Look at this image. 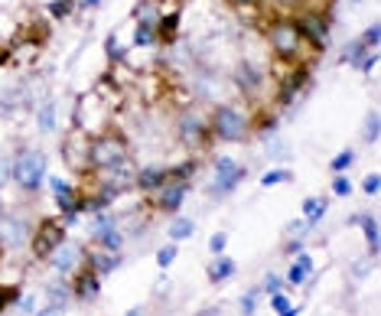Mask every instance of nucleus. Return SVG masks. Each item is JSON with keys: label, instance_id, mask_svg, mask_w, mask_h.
<instances>
[{"label": "nucleus", "instance_id": "nucleus-1", "mask_svg": "<svg viewBox=\"0 0 381 316\" xmlns=\"http://www.w3.org/2000/svg\"><path fill=\"white\" fill-rule=\"evenodd\" d=\"M130 160V150H127V140L121 134H95L88 140V170L101 173V170H111L118 163Z\"/></svg>", "mask_w": 381, "mask_h": 316}, {"label": "nucleus", "instance_id": "nucleus-2", "mask_svg": "<svg viewBox=\"0 0 381 316\" xmlns=\"http://www.w3.org/2000/svg\"><path fill=\"white\" fill-rule=\"evenodd\" d=\"M209 131L219 140H229V144H238V140L248 137V115L235 105H219L209 117Z\"/></svg>", "mask_w": 381, "mask_h": 316}, {"label": "nucleus", "instance_id": "nucleus-3", "mask_svg": "<svg viewBox=\"0 0 381 316\" xmlns=\"http://www.w3.org/2000/svg\"><path fill=\"white\" fill-rule=\"evenodd\" d=\"M267 43H271V49L281 59H300L306 46L303 33H300V26L293 20H274V23L267 26Z\"/></svg>", "mask_w": 381, "mask_h": 316}, {"label": "nucleus", "instance_id": "nucleus-4", "mask_svg": "<svg viewBox=\"0 0 381 316\" xmlns=\"http://www.w3.org/2000/svg\"><path fill=\"white\" fill-rule=\"evenodd\" d=\"M14 179L24 193H36L46 179V157L39 150H24L20 157H14Z\"/></svg>", "mask_w": 381, "mask_h": 316}, {"label": "nucleus", "instance_id": "nucleus-5", "mask_svg": "<svg viewBox=\"0 0 381 316\" xmlns=\"http://www.w3.org/2000/svg\"><path fill=\"white\" fill-rule=\"evenodd\" d=\"M66 241V228H62V222H56V218H46V222H39L36 231L30 235V245H33V255L39 258V261H46L49 255H53L56 248Z\"/></svg>", "mask_w": 381, "mask_h": 316}, {"label": "nucleus", "instance_id": "nucleus-6", "mask_svg": "<svg viewBox=\"0 0 381 316\" xmlns=\"http://www.w3.org/2000/svg\"><path fill=\"white\" fill-rule=\"evenodd\" d=\"M206 131H209V121L202 117L199 108H186L183 115H179V121H176V134H179V140H183L186 147H199L206 140Z\"/></svg>", "mask_w": 381, "mask_h": 316}, {"label": "nucleus", "instance_id": "nucleus-7", "mask_svg": "<svg viewBox=\"0 0 381 316\" xmlns=\"http://www.w3.org/2000/svg\"><path fill=\"white\" fill-rule=\"evenodd\" d=\"M33 231L26 228V222L14 212H0V248H7V251H16V248H24L30 241Z\"/></svg>", "mask_w": 381, "mask_h": 316}, {"label": "nucleus", "instance_id": "nucleus-8", "mask_svg": "<svg viewBox=\"0 0 381 316\" xmlns=\"http://www.w3.org/2000/svg\"><path fill=\"white\" fill-rule=\"evenodd\" d=\"M244 179V167H238V160L231 157H219L215 160V179H212V196L231 193L238 183Z\"/></svg>", "mask_w": 381, "mask_h": 316}, {"label": "nucleus", "instance_id": "nucleus-9", "mask_svg": "<svg viewBox=\"0 0 381 316\" xmlns=\"http://www.w3.org/2000/svg\"><path fill=\"white\" fill-rule=\"evenodd\" d=\"M186 196H189V183H186V179H167V183L157 189V209H160V212H179Z\"/></svg>", "mask_w": 381, "mask_h": 316}, {"label": "nucleus", "instance_id": "nucleus-10", "mask_svg": "<svg viewBox=\"0 0 381 316\" xmlns=\"http://www.w3.org/2000/svg\"><path fill=\"white\" fill-rule=\"evenodd\" d=\"M85 268L95 270L98 278H105V274H115V270L121 268V251H108V248L95 245L92 251H85Z\"/></svg>", "mask_w": 381, "mask_h": 316}, {"label": "nucleus", "instance_id": "nucleus-11", "mask_svg": "<svg viewBox=\"0 0 381 316\" xmlns=\"http://www.w3.org/2000/svg\"><path fill=\"white\" fill-rule=\"evenodd\" d=\"M46 261H49V268H53V270H59V274H69L72 268H78V264L85 261V251L78 245H72V241H62V245L56 248Z\"/></svg>", "mask_w": 381, "mask_h": 316}, {"label": "nucleus", "instance_id": "nucleus-12", "mask_svg": "<svg viewBox=\"0 0 381 316\" xmlns=\"http://www.w3.org/2000/svg\"><path fill=\"white\" fill-rule=\"evenodd\" d=\"M297 26H300V33H303L306 43H313L316 49H323L329 43V20L323 14H306Z\"/></svg>", "mask_w": 381, "mask_h": 316}, {"label": "nucleus", "instance_id": "nucleus-13", "mask_svg": "<svg viewBox=\"0 0 381 316\" xmlns=\"http://www.w3.org/2000/svg\"><path fill=\"white\" fill-rule=\"evenodd\" d=\"M69 290H72V297H75V300L88 303V300H95V297L101 293V278L95 274V270L82 268L75 278H72V287H69Z\"/></svg>", "mask_w": 381, "mask_h": 316}, {"label": "nucleus", "instance_id": "nucleus-14", "mask_svg": "<svg viewBox=\"0 0 381 316\" xmlns=\"http://www.w3.org/2000/svg\"><path fill=\"white\" fill-rule=\"evenodd\" d=\"M235 82H238V88H241L248 98H258L261 88H264V75H261V69L254 65V62H248V59L235 69Z\"/></svg>", "mask_w": 381, "mask_h": 316}, {"label": "nucleus", "instance_id": "nucleus-15", "mask_svg": "<svg viewBox=\"0 0 381 316\" xmlns=\"http://www.w3.org/2000/svg\"><path fill=\"white\" fill-rule=\"evenodd\" d=\"M88 134H82L75 127V131H72V137L66 140V163H75V167H88Z\"/></svg>", "mask_w": 381, "mask_h": 316}, {"label": "nucleus", "instance_id": "nucleus-16", "mask_svg": "<svg viewBox=\"0 0 381 316\" xmlns=\"http://www.w3.org/2000/svg\"><path fill=\"white\" fill-rule=\"evenodd\" d=\"M169 177V170H163V167H147V170H137L134 173V186H137L140 193H157Z\"/></svg>", "mask_w": 381, "mask_h": 316}, {"label": "nucleus", "instance_id": "nucleus-17", "mask_svg": "<svg viewBox=\"0 0 381 316\" xmlns=\"http://www.w3.org/2000/svg\"><path fill=\"white\" fill-rule=\"evenodd\" d=\"M49 193L56 196V206H59L62 212H69V209H75V206H78V199H75V186H72L69 179L53 177V179H49Z\"/></svg>", "mask_w": 381, "mask_h": 316}, {"label": "nucleus", "instance_id": "nucleus-18", "mask_svg": "<svg viewBox=\"0 0 381 316\" xmlns=\"http://www.w3.org/2000/svg\"><path fill=\"white\" fill-rule=\"evenodd\" d=\"M310 278H313V258L306 255V251H300V255L293 258V264L287 268V278H283V280H287V284H293V287H303Z\"/></svg>", "mask_w": 381, "mask_h": 316}, {"label": "nucleus", "instance_id": "nucleus-19", "mask_svg": "<svg viewBox=\"0 0 381 316\" xmlns=\"http://www.w3.org/2000/svg\"><path fill=\"white\" fill-rule=\"evenodd\" d=\"M235 261L231 258H225V255H219L212 264H209V280L212 284H221V280H229V278H235Z\"/></svg>", "mask_w": 381, "mask_h": 316}, {"label": "nucleus", "instance_id": "nucleus-20", "mask_svg": "<svg viewBox=\"0 0 381 316\" xmlns=\"http://www.w3.org/2000/svg\"><path fill=\"white\" fill-rule=\"evenodd\" d=\"M326 206H329L326 199H303V225H306V231H310L313 225L323 222V216H326Z\"/></svg>", "mask_w": 381, "mask_h": 316}, {"label": "nucleus", "instance_id": "nucleus-21", "mask_svg": "<svg viewBox=\"0 0 381 316\" xmlns=\"http://www.w3.org/2000/svg\"><path fill=\"white\" fill-rule=\"evenodd\" d=\"M36 124L43 134H56V124H59V117H56V101H43V105H39Z\"/></svg>", "mask_w": 381, "mask_h": 316}, {"label": "nucleus", "instance_id": "nucleus-22", "mask_svg": "<svg viewBox=\"0 0 381 316\" xmlns=\"http://www.w3.org/2000/svg\"><path fill=\"white\" fill-rule=\"evenodd\" d=\"M358 225H362V231H365L368 251H372V255H378V218H375L372 212H365V216H358Z\"/></svg>", "mask_w": 381, "mask_h": 316}, {"label": "nucleus", "instance_id": "nucleus-23", "mask_svg": "<svg viewBox=\"0 0 381 316\" xmlns=\"http://www.w3.org/2000/svg\"><path fill=\"white\" fill-rule=\"evenodd\" d=\"M192 231H196V222H192V218L176 216L173 225H169V238H173V241H186V238H192Z\"/></svg>", "mask_w": 381, "mask_h": 316}, {"label": "nucleus", "instance_id": "nucleus-24", "mask_svg": "<svg viewBox=\"0 0 381 316\" xmlns=\"http://www.w3.org/2000/svg\"><path fill=\"white\" fill-rule=\"evenodd\" d=\"M134 16H137V23H144V26L160 23V10H157V4H150V0H144V4L134 10Z\"/></svg>", "mask_w": 381, "mask_h": 316}, {"label": "nucleus", "instance_id": "nucleus-25", "mask_svg": "<svg viewBox=\"0 0 381 316\" xmlns=\"http://www.w3.org/2000/svg\"><path fill=\"white\" fill-rule=\"evenodd\" d=\"M157 26H144V23H137V30H134V46H140V49H147V46H157Z\"/></svg>", "mask_w": 381, "mask_h": 316}, {"label": "nucleus", "instance_id": "nucleus-26", "mask_svg": "<svg viewBox=\"0 0 381 316\" xmlns=\"http://www.w3.org/2000/svg\"><path fill=\"white\" fill-rule=\"evenodd\" d=\"M365 46H362V39H355V43H349V46H345V53H343V62H349V65H362V59H365Z\"/></svg>", "mask_w": 381, "mask_h": 316}, {"label": "nucleus", "instance_id": "nucleus-27", "mask_svg": "<svg viewBox=\"0 0 381 316\" xmlns=\"http://www.w3.org/2000/svg\"><path fill=\"white\" fill-rule=\"evenodd\" d=\"M261 297H264V290H261V287H251V290L244 293V297H241V316H254Z\"/></svg>", "mask_w": 381, "mask_h": 316}, {"label": "nucleus", "instance_id": "nucleus-28", "mask_svg": "<svg viewBox=\"0 0 381 316\" xmlns=\"http://www.w3.org/2000/svg\"><path fill=\"white\" fill-rule=\"evenodd\" d=\"M69 287H62V284H53V287H49V290H46V303H49V307H62V310H66V300H69Z\"/></svg>", "mask_w": 381, "mask_h": 316}, {"label": "nucleus", "instance_id": "nucleus-29", "mask_svg": "<svg viewBox=\"0 0 381 316\" xmlns=\"http://www.w3.org/2000/svg\"><path fill=\"white\" fill-rule=\"evenodd\" d=\"M290 179H293V173H290V170H281V167H277V170H267L264 177H261V186H264V189H271V186L290 183Z\"/></svg>", "mask_w": 381, "mask_h": 316}, {"label": "nucleus", "instance_id": "nucleus-30", "mask_svg": "<svg viewBox=\"0 0 381 316\" xmlns=\"http://www.w3.org/2000/svg\"><path fill=\"white\" fill-rule=\"evenodd\" d=\"M352 163H355V154H352V150H339V154L333 157V173H345Z\"/></svg>", "mask_w": 381, "mask_h": 316}, {"label": "nucleus", "instance_id": "nucleus-31", "mask_svg": "<svg viewBox=\"0 0 381 316\" xmlns=\"http://www.w3.org/2000/svg\"><path fill=\"white\" fill-rule=\"evenodd\" d=\"M378 134H381L378 111H368V117H365V140H368V144H375V140H378Z\"/></svg>", "mask_w": 381, "mask_h": 316}, {"label": "nucleus", "instance_id": "nucleus-32", "mask_svg": "<svg viewBox=\"0 0 381 316\" xmlns=\"http://www.w3.org/2000/svg\"><path fill=\"white\" fill-rule=\"evenodd\" d=\"M333 193L339 196V199L352 196V183H349V177H345V173H335V177H333Z\"/></svg>", "mask_w": 381, "mask_h": 316}, {"label": "nucleus", "instance_id": "nucleus-33", "mask_svg": "<svg viewBox=\"0 0 381 316\" xmlns=\"http://www.w3.org/2000/svg\"><path fill=\"white\" fill-rule=\"evenodd\" d=\"M378 43H381V26L372 23L365 30V36H362V46H365V49H378Z\"/></svg>", "mask_w": 381, "mask_h": 316}, {"label": "nucleus", "instance_id": "nucleus-34", "mask_svg": "<svg viewBox=\"0 0 381 316\" xmlns=\"http://www.w3.org/2000/svg\"><path fill=\"white\" fill-rule=\"evenodd\" d=\"M173 261H176V241L173 245H163L160 251H157V264H160V268H169Z\"/></svg>", "mask_w": 381, "mask_h": 316}, {"label": "nucleus", "instance_id": "nucleus-35", "mask_svg": "<svg viewBox=\"0 0 381 316\" xmlns=\"http://www.w3.org/2000/svg\"><path fill=\"white\" fill-rule=\"evenodd\" d=\"M16 300H20V290H16V287H0V313Z\"/></svg>", "mask_w": 381, "mask_h": 316}, {"label": "nucleus", "instance_id": "nucleus-36", "mask_svg": "<svg viewBox=\"0 0 381 316\" xmlns=\"http://www.w3.org/2000/svg\"><path fill=\"white\" fill-rule=\"evenodd\" d=\"M261 290H264L267 297H271V293H281V290H283V278H281V274H267V278H264V287H261Z\"/></svg>", "mask_w": 381, "mask_h": 316}, {"label": "nucleus", "instance_id": "nucleus-37", "mask_svg": "<svg viewBox=\"0 0 381 316\" xmlns=\"http://www.w3.org/2000/svg\"><path fill=\"white\" fill-rule=\"evenodd\" d=\"M14 179V160L10 157H0V189Z\"/></svg>", "mask_w": 381, "mask_h": 316}, {"label": "nucleus", "instance_id": "nucleus-38", "mask_svg": "<svg viewBox=\"0 0 381 316\" xmlns=\"http://www.w3.org/2000/svg\"><path fill=\"white\" fill-rule=\"evenodd\" d=\"M378 186H381V179H378V173H368L365 179H362V193H368V196H375L378 193Z\"/></svg>", "mask_w": 381, "mask_h": 316}, {"label": "nucleus", "instance_id": "nucleus-39", "mask_svg": "<svg viewBox=\"0 0 381 316\" xmlns=\"http://www.w3.org/2000/svg\"><path fill=\"white\" fill-rule=\"evenodd\" d=\"M105 49H108V56H111V59H124V56H127V53H124L121 46H118V36H115V33H111V36H108Z\"/></svg>", "mask_w": 381, "mask_h": 316}, {"label": "nucleus", "instance_id": "nucleus-40", "mask_svg": "<svg viewBox=\"0 0 381 316\" xmlns=\"http://www.w3.org/2000/svg\"><path fill=\"white\" fill-rule=\"evenodd\" d=\"M225 245H229V235H225V231H215L212 241H209V248H212L215 255H221V251H225Z\"/></svg>", "mask_w": 381, "mask_h": 316}, {"label": "nucleus", "instance_id": "nucleus-41", "mask_svg": "<svg viewBox=\"0 0 381 316\" xmlns=\"http://www.w3.org/2000/svg\"><path fill=\"white\" fill-rule=\"evenodd\" d=\"M72 10V0H53V4H49V14L53 16H66Z\"/></svg>", "mask_w": 381, "mask_h": 316}, {"label": "nucleus", "instance_id": "nucleus-42", "mask_svg": "<svg viewBox=\"0 0 381 316\" xmlns=\"http://www.w3.org/2000/svg\"><path fill=\"white\" fill-rule=\"evenodd\" d=\"M271 307H274L277 310V313H283V310H287L290 307V300H287V293H271Z\"/></svg>", "mask_w": 381, "mask_h": 316}, {"label": "nucleus", "instance_id": "nucleus-43", "mask_svg": "<svg viewBox=\"0 0 381 316\" xmlns=\"http://www.w3.org/2000/svg\"><path fill=\"white\" fill-rule=\"evenodd\" d=\"M287 255H300L303 251V238H293V241H287V248H283Z\"/></svg>", "mask_w": 381, "mask_h": 316}, {"label": "nucleus", "instance_id": "nucleus-44", "mask_svg": "<svg viewBox=\"0 0 381 316\" xmlns=\"http://www.w3.org/2000/svg\"><path fill=\"white\" fill-rule=\"evenodd\" d=\"M62 313H66L62 307H49V303L43 310H36V316H62Z\"/></svg>", "mask_w": 381, "mask_h": 316}, {"label": "nucleus", "instance_id": "nucleus-45", "mask_svg": "<svg viewBox=\"0 0 381 316\" xmlns=\"http://www.w3.org/2000/svg\"><path fill=\"white\" fill-rule=\"evenodd\" d=\"M20 303V310H24V313H30L33 307H36V300H33V297H24V300H16Z\"/></svg>", "mask_w": 381, "mask_h": 316}, {"label": "nucleus", "instance_id": "nucleus-46", "mask_svg": "<svg viewBox=\"0 0 381 316\" xmlns=\"http://www.w3.org/2000/svg\"><path fill=\"white\" fill-rule=\"evenodd\" d=\"M229 4H235V7H254L258 0H229Z\"/></svg>", "mask_w": 381, "mask_h": 316}, {"label": "nucleus", "instance_id": "nucleus-47", "mask_svg": "<svg viewBox=\"0 0 381 316\" xmlns=\"http://www.w3.org/2000/svg\"><path fill=\"white\" fill-rule=\"evenodd\" d=\"M277 316H300V307H287L283 313H277Z\"/></svg>", "mask_w": 381, "mask_h": 316}, {"label": "nucleus", "instance_id": "nucleus-48", "mask_svg": "<svg viewBox=\"0 0 381 316\" xmlns=\"http://www.w3.org/2000/svg\"><path fill=\"white\" fill-rule=\"evenodd\" d=\"M199 316H219V307H209V310H202Z\"/></svg>", "mask_w": 381, "mask_h": 316}, {"label": "nucleus", "instance_id": "nucleus-49", "mask_svg": "<svg viewBox=\"0 0 381 316\" xmlns=\"http://www.w3.org/2000/svg\"><path fill=\"white\" fill-rule=\"evenodd\" d=\"M124 316H144V310H140V307H134V310H127V313H124Z\"/></svg>", "mask_w": 381, "mask_h": 316}, {"label": "nucleus", "instance_id": "nucleus-50", "mask_svg": "<svg viewBox=\"0 0 381 316\" xmlns=\"http://www.w3.org/2000/svg\"><path fill=\"white\" fill-rule=\"evenodd\" d=\"M274 4H283V7H293V4H300V0H274Z\"/></svg>", "mask_w": 381, "mask_h": 316}, {"label": "nucleus", "instance_id": "nucleus-51", "mask_svg": "<svg viewBox=\"0 0 381 316\" xmlns=\"http://www.w3.org/2000/svg\"><path fill=\"white\" fill-rule=\"evenodd\" d=\"M98 4H101V0H85L82 7H98Z\"/></svg>", "mask_w": 381, "mask_h": 316}]
</instances>
